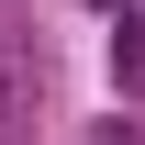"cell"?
Masks as SVG:
<instances>
[{"instance_id":"obj_2","label":"cell","mask_w":145,"mask_h":145,"mask_svg":"<svg viewBox=\"0 0 145 145\" xmlns=\"http://www.w3.org/2000/svg\"><path fill=\"white\" fill-rule=\"evenodd\" d=\"M0 89H11V78H0Z\"/></svg>"},{"instance_id":"obj_1","label":"cell","mask_w":145,"mask_h":145,"mask_svg":"<svg viewBox=\"0 0 145 145\" xmlns=\"http://www.w3.org/2000/svg\"><path fill=\"white\" fill-rule=\"evenodd\" d=\"M112 67H123L134 89H145V22H123V34H112Z\"/></svg>"}]
</instances>
